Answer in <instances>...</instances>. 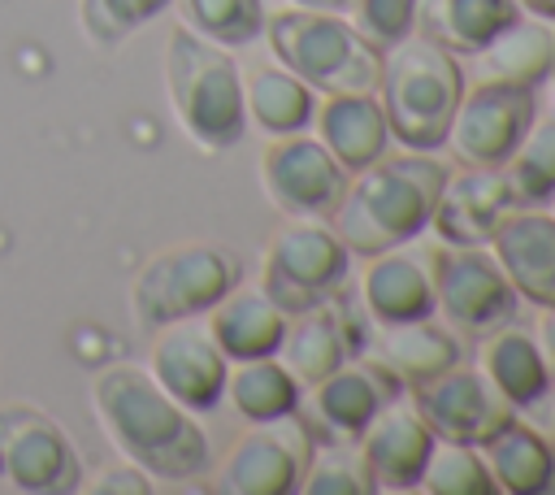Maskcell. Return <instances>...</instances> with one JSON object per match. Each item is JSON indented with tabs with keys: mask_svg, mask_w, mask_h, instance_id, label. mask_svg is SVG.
I'll list each match as a JSON object with an SVG mask.
<instances>
[{
	"mask_svg": "<svg viewBox=\"0 0 555 495\" xmlns=\"http://www.w3.org/2000/svg\"><path fill=\"white\" fill-rule=\"evenodd\" d=\"M91 404L113 439V447L160 482H191L208 473V434L178 399H169L156 378L139 365H104L91 378Z\"/></svg>",
	"mask_w": 555,
	"mask_h": 495,
	"instance_id": "cell-1",
	"label": "cell"
},
{
	"mask_svg": "<svg viewBox=\"0 0 555 495\" xmlns=\"http://www.w3.org/2000/svg\"><path fill=\"white\" fill-rule=\"evenodd\" d=\"M447 174L451 169L434 161V152L377 156L351 174L347 195L330 217L334 234L351 256H377L386 248L412 243L421 230H429V213Z\"/></svg>",
	"mask_w": 555,
	"mask_h": 495,
	"instance_id": "cell-2",
	"label": "cell"
},
{
	"mask_svg": "<svg viewBox=\"0 0 555 495\" xmlns=\"http://www.w3.org/2000/svg\"><path fill=\"white\" fill-rule=\"evenodd\" d=\"M382 113L390 126V139L408 152H438L447 143L451 117L464 96V69L455 52L425 39L421 30L403 35L399 43L382 48Z\"/></svg>",
	"mask_w": 555,
	"mask_h": 495,
	"instance_id": "cell-3",
	"label": "cell"
},
{
	"mask_svg": "<svg viewBox=\"0 0 555 495\" xmlns=\"http://www.w3.org/2000/svg\"><path fill=\"white\" fill-rule=\"evenodd\" d=\"M165 91L178 126L204 152H230L243 139V74L221 43H208L191 26H173L165 39Z\"/></svg>",
	"mask_w": 555,
	"mask_h": 495,
	"instance_id": "cell-4",
	"label": "cell"
},
{
	"mask_svg": "<svg viewBox=\"0 0 555 495\" xmlns=\"http://www.w3.org/2000/svg\"><path fill=\"white\" fill-rule=\"evenodd\" d=\"M264 39L278 65L321 96L377 91L382 48H373L347 17L321 9H282L264 17Z\"/></svg>",
	"mask_w": 555,
	"mask_h": 495,
	"instance_id": "cell-5",
	"label": "cell"
},
{
	"mask_svg": "<svg viewBox=\"0 0 555 495\" xmlns=\"http://www.w3.org/2000/svg\"><path fill=\"white\" fill-rule=\"evenodd\" d=\"M243 265L217 243H178L156 252L130 282V308L143 330L191 321L208 313L230 287H238Z\"/></svg>",
	"mask_w": 555,
	"mask_h": 495,
	"instance_id": "cell-6",
	"label": "cell"
},
{
	"mask_svg": "<svg viewBox=\"0 0 555 495\" xmlns=\"http://www.w3.org/2000/svg\"><path fill=\"white\" fill-rule=\"evenodd\" d=\"M351 278V252L325 217H295L264 248L260 291L286 313H304L338 295Z\"/></svg>",
	"mask_w": 555,
	"mask_h": 495,
	"instance_id": "cell-7",
	"label": "cell"
},
{
	"mask_svg": "<svg viewBox=\"0 0 555 495\" xmlns=\"http://www.w3.org/2000/svg\"><path fill=\"white\" fill-rule=\"evenodd\" d=\"M434 278V313L447 317L460 334H486L516 317L520 295L507 282L503 265L490 256V248H447L425 256Z\"/></svg>",
	"mask_w": 555,
	"mask_h": 495,
	"instance_id": "cell-8",
	"label": "cell"
},
{
	"mask_svg": "<svg viewBox=\"0 0 555 495\" xmlns=\"http://www.w3.org/2000/svg\"><path fill=\"white\" fill-rule=\"evenodd\" d=\"M0 478L26 495H65L82 486L69 434L35 404L0 408Z\"/></svg>",
	"mask_w": 555,
	"mask_h": 495,
	"instance_id": "cell-9",
	"label": "cell"
},
{
	"mask_svg": "<svg viewBox=\"0 0 555 495\" xmlns=\"http://www.w3.org/2000/svg\"><path fill=\"white\" fill-rule=\"evenodd\" d=\"M533 117H538L533 87L481 78L477 87H464L442 148H451V156L460 165L490 169V165H503L516 152V143H520V135L529 130Z\"/></svg>",
	"mask_w": 555,
	"mask_h": 495,
	"instance_id": "cell-10",
	"label": "cell"
},
{
	"mask_svg": "<svg viewBox=\"0 0 555 495\" xmlns=\"http://www.w3.org/2000/svg\"><path fill=\"white\" fill-rule=\"evenodd\" d=\"M351 174L317 135H273L260 156V187L273 208L291 217H334Z\"/></svg>",
	"mask_w": 555,
	"mask_h": 495,
	"instance_id": "cell-11",
	"label": "cell"
},
{
	"mask_svg": "<svg viewBox=\"0 0 555 495\" xmlns=\"http://www.w3.org/2000/svg\"><path fill=\"white\" fill-rule=\"evenodd\" d=\"M312 456V421L286 412L278 421H256L217 469L221 495H291Z\"/></svg>",
	"mask_w": 555,
	"mask_h": 495,
	"instance_id": "cell-12",
	"label": "cell"
},
{
	"mask_svg": "<svg viewBox=\"0 0 555 495\" xmlns=\"http://www.w3.org/2000/svg\"><path fill=\"white\" fill-rule=\"evenodd\" d=\"M147 373L186 412H212L221 404V395H225L230 360L212 343L208 326L173 321V326H160L156 330L152 352H147Z\"/></svg>",
	"mask_w": 555,
	"mask_h": 495,
	"instance_id": "cell-13",
	"label": "cell"
},
{
	"mask_svg": "<svg viewBox=\"0 0 555 495\" xmlns=\"http://www.w3.org/2000/svg\"><path fill=\"white\" fill-rule=\"evenodd\" d=\"M412 399L425 426L434 430V439H455V443H477V447L516 417V408L477 369H460V365L412 386Z\"/></svg>",
	"mask_w": 555,
	"mask_h": 495,
	"instance_id": "cell-14",
	"label": "cell"
},
{
	"mask_svg": "<svg viewBox=\"0 0 555 495\" xmlns=\"http://www.w3.org/2000/svg\"><path fill=\"white\" fill-rule=\"evenodd\" d=\"M516 208L512 187L503 178V165H460V174H447L429 226L447 248H486L490 230Z\"/></svg>",
	"mask_w": 555,
	"mask_h": 495,
	"instance_id": "cell-15",
	"label": "cell"
},
{
	"mask_svg": "<svg viewBox=\"0 0 555 495\" xmlns=\"http://www.w3.org/2000/svg\"><path fill=\"white\" fill-rule=\"evenodd\" d=\"M429 447L434 430L425 426L416 404H403L399 395L382 404L377 417L356 434V452L377 491H416Z\"/></svg>",
	"mask_w": 555,
	"mask_h": 495,
	"instance_id": "cell-16",
	"label": "cell"
},
{
	"mask_svg": "<svg viewBox=\"0 0 555 495\" xmlns=\"http://www.w3.org/2000/svg\"><path fill=\"white\" fill-rule=\"evenodd\" d=\"M360 326L351 317V304H343V291L330 295L325 304H312L304 313H295L286 321L278 360L295 373V382L308 391L312 382H321L325 373H334L343 360H351L360 352Z\"/></svg>",
	"mask_w": 555,
	"mask_h": 495,
	"instance_id": "cell-17",
	"label": "cell"
},
{
	"mask_svg": "<svg viewBox=\"0 0 555 495\" xmlns=\"http://www.w3.org/2000/svg\"><path fill=\"white\" fill-rule=\"evenodd\" d=\"M520 300L555 308V217L542 208H512L486 239Z\"/></svg>",
	"mask_w": 555,
	"mask_h": 495,
	"instance_id": "cell-18",
	"label": "cell"
},
{
	"mask_svg": "<svg viewBox=\"0 0 555 495\" xmlns=\"http://www.w3.org/2000/svg\"><path fill=\"white\" fill-rule=\"evenodd\" d=\"M312 391V417L330 439H356L382 404L399 395V378L377 360H343L334 373L308 386Z\"/></svg>",
	"mask_w": 555,
	"mask_h": 495,
	"instance_id": "cell-19",
	"label": "cell"
},
{
	"mask_svg": "<svg viewBox=\"0 0 555 495\" xmlns=\"http://www.w3.org/2000/svg\"><path fill=\"white\" fill-rule=\"evenodd\" d=\"M360 295L364 308L377 326H399V321H416V317H434V278L421 252L403 248H386L377 256H369V269L360 278Z\"/></svg>",
	"mask_w": 555,
	"mask_h": 495,
	"instance_id": "cell-20",
	"label": "cell"
},
{
	"mask_svg": "<svg viewBox=\"0 0 555 495\" xmlns=\"http://www.w3.org/2000/svg\"><path fill=\"white\" fill-rule=\"evenodd\" d=\"M312 117H317V139L334 152V161H338L347 174L373 165V161L386 156V148H390V126H386L382 100H377L373 91L325 96Z\"/></svg>",
	"mask_w": 555,
	"mask_h": 495,
	"instance_id": "cell-21",
	"label": "cell"
},
{
	"mask_svg": "<svg viewBox=\"0 0 555 495\" xmlns=\"http://www.w3.org/2000/svg\"><path fill=\"white\" fill-rule=\"evenodd\" d=\"M286 321L291 317L260 287H230L208 308V334L225 352L230 365L234 360H256V356H278Z\"/></svg>",
	"mask_w": 555,
	"mask_h": 495,
	"instance_id": "cell-22",
	"label": "cell"
},
{
	"mask_svg": "<svg viewBox=\"0 0 555 495\" xmlns=\"http://www.w3.org/2000/svg\"><path fill=\"white\" fill-rule=\"evenodd\" d=\"M481 456L494 478V491L503 495H551L555 491V443L542 430L520 426L516 417L481 443Z\"/></svg>",
	"mask_w": 555,
	"mask_h": 495,
	"instance_id": "cell-23",
	"label": "cell"
},
{
	"mask_svg": "<svg viewBox=\"0 0 555 495\" xmlns=\"http://www.w3.org/2000/svg\"><path fill=\"white\" fill-rule=\"evenodd\" d=\"M373 352H377V365H386L399 378V386H408V391L464 360V347L451 334V326H434L429 317L382 326Z\"/></svg>",
	"mask_w": 555,
	"mask_h": 495,
	"instance_id": "cell-24",
	"label": "cell"
},
{
	"mask_svg": "<svg viewBox=\"0 0 555 495\" xmlns=\"http://www.w3.org/2000/svg\"><path fill=\"white\" fill-rule=\"evenodd\" d=\"M477 373L512 404V408H529L533 399L546 395L551 386V369L533 343V334L516 330V326H494L486 330L481 339V352H477Z\"/></svg>",
	"mask_w": 555,
	"mask_h": 495,
	"instance_id": "cell-25",
	"label": "cell"
},
{
	"mask_svg": "<svg viewBox=\"0 0 555 495\" xmlns=\"http://www.w3.org/2000/svg\"><path fill=\"white\" fill-rule=\"evenodd\" d=\"M481 78L542 87L555 65V17L546 13H516L481 52Z\"/></svg>",
	"mask_w": 555,
	"mask_h": 495,
	"instance_id": "cell-26",
	"label": "cell"
},
{
	"mask_svg": "<svg viewBox=\"0 0 555 495\" xmlns=\"http://www.w3.org/2000/svg\"><path fill=\"white\" fill-rule=\"evenodd\" d=\"M516 13V0H416L412 30H421L455 56H477Z\"/></svg>",
	"mask_w": 555,
	"mask_h": 495,
	"instance_id": "cell-27",
	"label": "cell"
},
{
	"mask_svg": "<svg viewBox=\"0 0 555 495\" xmlns=\"http://www.w3.org/2000/svg\"><path fill=\"white\" fill-rule=\"evenodd\" d=\"M243 109H247V126H260L273 139L312 126L317 100L312 87L299 82L286 65H256L243 78Z\"/></svg>",
	"mask_w": 555,
	"mask_h": 495,
	"instance_id": "cell-28",
	"label": "cell"
},
{
	"mask_svg": "<svg viewBox=\"0 0 555 495\" xmlns=\"http://www.w3.org/2000/svg\"><path fill=\"white\" fill-rule=\"evenodd\" d=\"M225 395L243 421H278L286 412H299L304 386L278 356H256V360H234L225 373Z\"/></svg>",
	"mask_w": 555,
	"mask_h": 495,
	"instance_id": "cell-29",
	"label": "cell"
},
{
	"mask_svg": "<svg viewBox=\"0 0 555 495\" xmlns=\"http://www.w3.org/2000/svg\"><path fill=\"white\" fill-rule=\"evenodd\" d=\"M503 178L512 187L516 208H538L555 191V117L529 122L516 152L503 161Z\"/></svg>",
	"mask_w": 555,
	"mask_h": 495,
	"instance_id": "cell-30",
	"label": "cell"
},
{
	"mask_svg": "<svg viewBox=\"0 0 555 495\" xmlns=\"http://www.w3.org/2000/svg\"><path fill=\"white\" fill-rule=\"evenodd\" d=\"M416 491H425V495H494V478H490L477 443L434 439Z\"/></svg>",
	"mask_w": 555,
	"mask_h": 495,
	"instance_id": "cell-31",
	"label": "cell"
},
{
	"mask_svg": "<svg viewBox=\"0 0 555 495\" xmlns=\"http://www.w3.org/2000/svg\"><path fill=\"white\" fill-rule=\"evenodd\" d=\"M182 26L204 35L221 48H243L264 35V4L260 0H178Z\"/></svg>",
	"mask_w": 555,
	"mask_h": 495,
	"instance_id": "cell-32",
	"label": "cell"
},
{
	"mask_svg": "<svg viewBox=\"0 0 555 495\" xmlns=\"http://www.w3.org/2000/svg\"><path fill=\"white\" fill-rule=\"evenodd\" d=\"M304 495H373V478L360 460L356 447L347 443H330V447H317L299 473V486Z\"/></svg>",
	"mask_w": 555,
	"mask_h": 495,
	"instance_id": "cell-33",
	"label": "cell"
},
{
	"mask_svg": "<svg viewBox=\"0 0 555 495\" xmlns=\"http://www.w3.org/2000/svg\"><path fill=\"white\" fill-rule=\"evenodd\" d=\"M169 4L173 0H78V22L95 48H117Z\"/></svg>",
	"mask_w": 555,
	"mask_h": 495,
	"instance_id": "cell-34",
	"label": "cell"
},
{
	"mask_svg": "<svg viewBox=\"0 0 555 495\" xmlns=\"http://www.w3.org/2000/svg\"><path fill=\"white\" fill-rule=\"evenodd\" d=\"M351 26L373 43L390 48L416 26V0H356L351 4Z\"/></svg>",
	"mask_w": 555,
	"mask_h": 495,
	"instance_id": "cell-35",
	"label": "cell"
},
{
	"mask_svg": "<svg viewBox=\"0 0 555 495\" xmlns=\"http://www.w3.org/2000/svg\"><path fill=\"white\" fill-rule=\"evenodd\" d=\"M91 491H95V495H108V491H130V495H147V491H152V478H147L143 469H134V465L126 460V465H117V469H104V478H95V482H91Z\"/></svg>",
	"mask_w": 555,
	"mask_h": 495,
	"instance_id": "cell-36",
	"label": "cell"
},
{
	"mask_svg": "<svg viewBox=\"0 0 555 495\" xmlns=\"http://www.w3.org/2000/svg\"><path fill=\"white\" fill-rule=\"evenodd\" d=\"M533 343H538V352H542V360H546V369L555 373V308H542V317H538V334H533Z\"/></svg>",
	"mask_w": 555,
	"mask_h": 495,
	"instance_id": "cell-37",
	"label": "cell"
},
{
	"mask_svg": "<svg viewBox=\"0 0 555 495\" xmlns=\"http://www.w3.org/2000/svg\"><path fill=\"white\" fill-rule=\"evenodd\" d=\"M529 408H538V421H542V434L555 443V386H546L542 399H533Z\"/></svg>",
	"mask_w": 555,
	"mask_h": 495,
	"instance_id": "cell-38",
	"label": "cell"
},
{
	"mask_svg": "<svg viewBox=\"0 0 555 495\" xmlns=\"http://www.w3.org/2000/svg\"><path fill=\"white\" fill-rule=\"evenodd\" d=\"M295 9H321V13H351L356 0H291Z\"/></svg>",
	"mask_w": 555,
	"mask_h": 495,
	"instance_id": "cell-39",
	"label": "cell"
},
{
	"mask_svg": "<svg viewBox=\"0 0 555 495\" xmlns=\"http://www.w3.org/2000/svg\"><path fill=\"white\" fill-rule=\"evenodd\" d=\"M516 4H525L529 13H546V17H555V0H516Z\"/></svg>",
	"mask_w": 555,
	"mask_h": 495,
	"instance_id": "cell-40",
	"label": "cell"
},
{
	"mask_svg": "<svg viewBox=\"0 0 555 495\" xmlns=\"http://www.w3.org/2000/svg\"><path fill=\"white\" fill-rule=\"evenodd\" d=\"M546 204H551V208H546V213H551V217H555V191H551V200H546Z\"/></svg>",
	"mask_w": 555,
	"mask_h": 495,
	"instance_id": "cell-41",
	"label": "cell"
},
{
	"mask_svg": "<svg viewBox=\"0 0 555 495\" xmlns=\"http://www.w3.org/2000/svg\"><path fill=\"white\" fill-rule=\"evenodd\" d=\"M546 78H551V82H555V65H551V74H546Z\"/></svg>",
	"mask_w": 555,
	"mask_h": 495,
	"instance_id": "cell-42",
	"label": "cell"
}]
</instances>
